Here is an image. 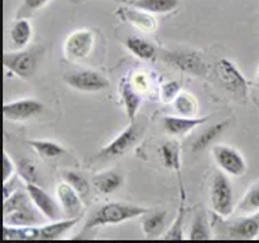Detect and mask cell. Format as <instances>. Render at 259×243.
Returning a JSON list of instances; mask_svg holds the SVG:
<instances>
[{
  "instance_id": "obj_1",
  "label": "cell",
  "mask_w": 259,
  "mask_h": 243,
  "mask_svg": "<svg viewBox=\"0 0 259 243\" xmlns=\"http://www.w3.org/2000/svg\"><path fill=\"white\" fill-rule=\"evenodd\" d=\"M148 211H150L148 208L133 205L127 202H107L103 206H100L98 211H95L90 219L87 220L84 231L107 227V225L122 224L129 220L143 217Z\"/></svg>"
},
{
  "instance_id": "obj_2",
  "label": "cell",
  "mask_w": 259,
  "mask_h": 243,
  "mask_svg": "<svg viewBox=\"0 0 259 243\" xmlns=\"http://www.w3.org/2000/svg\"><path fill=\"white\" fill-rule=\"evenodd\" d=\"M40 212L36 209L28 192L17 190L9 198L3 200V224L37 225Z\"/></svg>"
},
{
  "instance_id": "obj_3",
  "label": "cell",
  "mask_w": 259,
  "mask_h": 243,
  "mask_svg": "<svg viewBox=\"0 0 259 243\" xmlns=\"http://www.w3.org/2000/svg\"><path fill=\"white\" fill-rule=\"evenodd\" d=\"M210 206L215 216L228 219L235 211L233 189L228 175L222 171L215 172L210 183Z\"/></svg>"
},
{
  "instance_id": "obj_4",
  "label": "cell",
  "mask_w": 259,
  "mask_h": 243,
  "mask_svg": "<svg viewBox=\"0 0 259 243\" xmlns=\"http://www.w3.org/2000/svg\"><path fill=\"white\" fill-rule=\"evenodd\" d=\"M41 47H32L26 49H15L3 55V66L11 74L21 80H29L37 69L38 59L41 56Z\"/></svg>"
},
{
  "instance_id": "obj_5",
  "label": "cell",
  "mask_w": 259,
  "mask_h": 243,
  "mask_svg": "<svg viewBox=\"0 0 259 243\" xmlns=\"http://www.w3.org/2000/svg\"><path fill=\"white\" fill-rule=\"evenodd\" d=\"M214 221V228L217 231V236L226 239H250L256 238L259 235V213L247 215L241 219L233 221H224L222 217Z\"/></svg>"
},
{
  "instance_id": "obj_6",
  "label": "cell",
  "mask_w": 259,
  "mask_h": 243,
  "mask_svg": "<svg viewBox=\"0 0 259 243\" xmlns=\"http://www.w3.org/2000/svg\"><path fill=\"white\" fill-rule=\"evenodd\" d=\"M160 59L173 69L195 77H207L208 66L196 51H166Z\"/></svg>"
},
{
  "instance_id": "obj_7",
  "label": "cell",
  "mask_w": 259,
  "mask_h": 243,
  "mask_svg": "<svg viewBox=\"0 0 259 243\" xmlns=\"http://www.w3.org/2000/svg\"><path fill=\"white\" fill-rule=\"evenodd\" d=\"M211 156L220 171L232 178H240L247 172V161L239 150L226 144L211 146Z\"/></svg>"
},
{
  "instance_id": "obj_8",
  "label": "cell",
  "mask_w": 259,
  "mask_h": 243,
  "mask_svg": "<svg viewBox=\"0 0 259 243\" xmlns=\"http://www.w3.org/2000/svg\"><path fill=\"white\" fill-rule=\"evenodd\" d=\"M95 33L90 29H77L71 32L63 42L65 57L71 63H78L91 56L94 51Z\"/></svg>"
},
{
  "instance_id": "obj_9",
  "label": "cell",
  "mask_w": 259,
  "mask_h": 243,
  "mask_svg": "<svg viewBox=\"0 0 259 243\" xmlns=\"http://www.w3.org/2000/svg\"><path fill=\"white\" fill-rule=\"evenodd\" d=\"M63 81L71 89L82 93H99L110 86V81L106 75L90 69L71 71L63 77Z\"/></svg>"
},
{
  "instance_id": "obj_10",
  "label": "cell",
  "mask_w": 259,
  "mask_h": 243,
  "mask_svg": "<svg viewBox=\"0 0 259 243\" xmlns=\"http://www.w3.org/2000/svg\"><path fill=\"white\" fill-rule=\"evenodd\" d=\"M217 75L221 84L224 85L229 93L235 98H239L240 101H245L247 92H248V84L244 75L241 74L240 70L236 67L233 62L229 59H221L217 63Z\"/></svg>"
},
{
  "instance_id": "obj_11",
  "label": "cell",
  "mask_w": 259,
  "mask_h": 243,
  "mask_svg": "<svg viewBox=\"0 0 259 243\" xmlns=\"http://www.w3.org/2000/svg\"><path fill=\"white\" fill-rule=\"evenodd\" d=\"M139 137H140V127L135 122H131V125L125 130L121 131L111 142H109L107 145L103 146L99 150V153H98L96 157L103 160L121 157L136 144Z\"/></svg>"
},
{
  "instance_id": "obj_12",
  "label": "cell",
  "mask_w": 259,
  "mask_h": 243,
  "mask_svg": "<svg viewBox=\"0 0 259 243\" xmlns=\"http://www.w3.org/2000/svg\"><path fill=\"white\" fill-rule=\"evenodd\" d=\"M46 105L37 98H18L3 104V116L9 122H26L41 115Z\"/></svg>"
},
{
  "instance_id": "obj_13",
  "label": "cell",
  "mask_w": 259,
  "mask_h": 243,
  "mask_svg": "<svg viewBox=\"0 0 259 243\" xmlns=\"http://www.w3.org/2000/svg\"><path fill=\"white\" fill-rule=\"evenodd\" d=\"M25 190L28 192L30 200L33 202L41 216L48 220H58L62 216V206L59 201L47 193L37 183H25Z\"/></svg>"
},
{
  "instance_id": "obj_14",
  "label": "cell",
  "mask_w": 259,
  "mask_h": 243,
  "mask_svg": "<svg viewBox=\"0 0 259 243\" xmlns=\"http://www.w3.org/2000/svg\"><path fill=\"white\" fill-rule=\"evenodd\" d=\"M117 15L126 24L132 25L133 28L139 29L144 33L155 32L158 28V22H156L154 14L147 13L144 10L132 7V6L123 5L118 7Z\"/></svg>"
},
{
  "instance_id": "obj_15",
  "label": "cell",
  "mask_w": 259,
  "mask_h": 243,
  "mask_svg": "<svg viewBox=\"0 0 259 243\" xmlns=\"http://www.w3.org/2000/svg\"><path fill=\"white\" fill-rule=\"evenodd\" d=\"M118 90H119L121 103H122L127 119H129V122H135L137 112L140 111V107H142V93L135 88V85L132 84V80H131L129 75L123 77L121 80Z\"/></svg>"
},
{
  "instance_id": "obj_16",
  "label": "cell",
  "mask_w": 259,
  "mask_h": 243,
  "mask_svg": "<svg viewBox=\"0 0 259 243\" xmlns=\"http://www.w3.org/2000/svg\"><path fill=\"white\" fill-rule=\"evenodd\" d=\"M57 198L61 204L63 213H66L69 217H78L80 216L81 211L84 208L82 197L65 180L58 185Z\"/></svg>"
},
{
  "instance_id": "obj_17",
  "label": "cell",
  "mask_w": 259,
  "mask_h": 243,
  "mask_svg": "<svg viewBox=\"0 0 259 243\" xmlns=\"http://www.w3.org/2000/svg\"><path fill=\"white\" fill-rule=\"evenodd\" d=\"M207 122V117H188V116H165L163 117V127L170 136H185L189 131L195 130L198 126Z\"/></svg>"
},
{
  "instance_id": "obj_18",
  "label": "cell",
  "mask_w": 259,
  "mask_h": 243,
  "mask_svg": "<svg viewBox=\"0 0 259 243\" xmlns=\"http://www.w3.org/2000/svg\"><path fill=\"white\" fill-rule=\"evenodd\" d=\"M166 211H148L143 216L142 231L147 239H156L163 236L166 229Z\"/></svg>"
},
{
  "instance_id": "obj_19",
  "label": "cell",
  "mask_w": 259,
  "mask_h": 243,
  "mask_svg": "<svg viewBox=\"0 0 259 243\" xmlns=\"http://www.w3.org/2000/svg\"><path fill=\"white\" fill-rule=\"evenodd\" d=\"M33 37V28L29 18H15V22L10 29L11 47L14 49H25Z\"/></svg>"
},
{
  "instance_id": "obj_20",
  "label": "cell",
  "mask_w": 259,
  "mask_h": 243,
  "mask_svg": "<svg viewBox=\"0 0 259 243\" xmlns=\"http://www.w3.org/2000/svg\"><path fill=\"white\" fill-rule=\"evenodd\" d=\"M123 5L144 10L151 14H169L180 6L179 0H121Z\"/></svg>"
},
{
  "instance_id": "obj_21",
  "label": "cell",
  "mask_w": 259,
  "mask_h": 243,
  "mask_svg": "<svg viewBox=\"0 0 259 243\" xmlns=\"http://www.w3.org/2000/svg\"><path fill=\"white\" fill-rule=\"evenodd\" d=\"M80 217H69L63 220H51V223L40 227V239H52L62 238L63 235L69 232L77 223Z\"/></svg>"
},
{
  "instance_id": "obj_22",
  "label": "cell",
  "mask_w": 259,
  "mask_h": 243,
  "mask_svg": "<svg viewBox=\"0 0 259 243\" xmlns=\"http://www.w3.org/2000/svg\"><path fill=\"white\" fill-rule=\"evenodd\" d=\"M123 178L115 171H103L96 173L92 179L95 190L100 194H111L122 186Z\"/></svg>"
},
{
  "instance_id": "obj_23",
  "label": "cell",
  "mask_w": 259,
  "mask_h": 243,
  "mask_svg": "<svg viewBox=\"0 0 259 243\" xmlns=\"http://www.w3.org/2000/svg\"><path fill=\"white\" fill-rule=\"evenodd\" d=\"M125 47L133 56H136L140 60H151L156 56V48L151 41L146 38L137 37V36H129L125 40Z\"/></svg>"
},
{
  "instance_id": "obj_24",
  "label": "cell",
  "mask_w": 259,
  "mask_h": 243,
  "mask_svg": "<svg viewBox=\"0 0 259 243\" xmlns=\"http://www.w3.org/2000/svg\"><path fill=\"white\" fill-rule=\"evenodd\" d=\"M5 240H33L40 239V227L37 225L3 224Z\"/></svg>"
},
{
  "instance_id": "obj_25",
  "label": "cell",
  "mask_w": 259,
  "mask_h": 243,
  "mask_svg": "<svg viewBox=\"0 0 259 243\" xmlns=\"http://www.w3.org/2000/svg\"><path fill=\"white\" fill-rule=\"evenodd\" d=\"M159 157L167 169L180 172L181 169V152L179 144L176 142H165L159 146Z\"/></svg>"
},
{
  "instance_id": "obj_26",
  "label": "cell",
  "mask_w": 259,
  "mask_h": 243,
  "mask_svg": "<svg viewBox=\"0 0 259 243\" xmlns=\"http://www.w3.org/2000/svg\"><path fill=\"white\" fill-rule=\"evenodd\" d=\"M228 126H229V120L220 122V123L214 125V126H211L210 129H207V130L203 131L202 134H200L196 140L193 141V152H200V150L208 148V146L211 145L212 142L217 140L218 137L221 136L222 133L228 129Z\"/></svg>"
},
{
  "instance_id": "obj_27",
  "label": "cell",
  "mask_w": 259,
  "mask_h": 243,
  "mask_svg": "<svg viewBox=\"0 0 259 243\" xmlns=\"http://www.w3.org/2000/svg\"><path fill=\"white\" fill-rule=\"evenodd\" d=\"M175 111L181 116L195 117L199 111V103L196 97L188 92H180L179 96L173 101Z\"/></svg>"
},
{
  "instance_id": "obj_28",
  "label": "cell",
  "mask_w": 259,
  "mask_h": 243,
  "mask_svg": "<svg viewBox=\"0 0 259 243\" xmlns=\"http://www.w3.org/2000/svg\"><path fill=\"white\" fill-rule=\"evenodd\" d=\"M29 145L32 146L40 157L46 160L57 159L61 157L62 154L66 153V149L54 141H47V140H36V141H29Z\"/></svg>"
},
{
  "instance_id": "obj_29",
  "label": "cell",
  "mask_w": 259,
  "mask_h": 243,
  "mask_svg": "<svg viewBox=\"0 0 259 243\" xmlns=\"http://www.w3.org/2000/svg\"><path fill=\"white\" fill-rule=\"evenodd\" d=\"M237 211L245 216L259 213V180L247 190L237 205Z\"/></svg>"
},
{
  "instance_id": "obj_30",
  "label": "cell",
  "mask_w": 259,
  "mask_h": 243,
  "mask_svg": "<svg viewBox=\"0 0 259 243\" xmlns=\"http://www.w3.org/2000/svg\"><path fill=\"white\" fill-rule=\"evenodd\" d=\"M187 209H185V192L181 189V202H180L179 213L176 216L175 221L170 225L169 231H166L162 238L163 239H184V221Z\"/></svg>"
},
{
  "instance_id": "obj_31",
  "label": "cell",
  "mask_w": 259,
  "mask_h": 243,
  "mask_svg": "<svg viewBox=\"0 0 259 243\" xmlns=\"http://www.w3.org/2000/svg\"><path fill=\"white\" fill-rule=\"evenodd\" d=\"M211 238V229L208 227L207 219L204 212L199 211L195 216V219L191 225V232H189V239H210Z\"/></svg>"
},
{
  "instance_id": "obj_32",
  "label": "cell",
  "mask_w": 259,
  "mask_h": 243,
  "mask_svg": "<svg viewBox=\"0 0 259 243\" xmlns=\"http://www.w3.org/2000/svg\"><path fill=\"white\" fill-rule=\"evenodd\" d=\"M62 178H63L65 182L69 183V185H70L82 198L90 194V182H88L81 173L75 172V171H63V172H62Z\"/></svg>"
},
{
  "instance_id": "obj_33",
  "label": "cell",
  "mask_w": 259,
  "mask_h": 243,
  "mask_svg": "<svg viewBox=\"0 0 259 243\" xmlns=\"http://www.w3.org/2000/svg\"><path fill=\"white\" fill-rule=\"evenodd\" d=\"M17 175L22 179L25 183H37L38 171L36 164L29 159L17 160Z\"/></svg>"
},
{
  "instance_id": "obj_34",
  "label": "cell",
  "mask_w": 259,
  "mask_h": 243,
  "mask_svg": "<svg viewBox=\"0 0 259 243\" xmlns=\"http://www.w3.org/2000/svg\"><path fill=\"white\" fill-rule=\"evenodd\" d=\"M51 0H24L22 5L19 6L17 18H30L34 13L41 10L44 6H47Z\"/></svg>"
},
{
  "instance_id": "obj_35",
  "label": "cell",
  "mask_w": 259,
  "mask_h": 243,
  "mask_svg": "<svg viewBox=\"0 0 259 243\" xmlns=\"http://www.w3.org/2000/svg\"><path fill=\"white\" fill-rule=\"evenodd\" d=\"M180 92H181V85L177 81H169L160 86L159 97L163 103H173Z\"/></svg>"
},
{
  "instance_id": "obj_36",
  "label": "cell",
  "mask_w": 259,
  "mask_h": 243,
  "mask_svg": "<svg viewBox=\"0 0 259 243\" xmlns=\"http://www.w3.org/2000/svg\"><path fill=\"white\" fill-rule=\"evenodd\" d=\"M15 173H17V163H14V160L11 159L10 154L5 150L3 152V183L14 178Z\"/></svg>"
},
{
  "instance_id": "obj_37",
  "label": "cell",
  "mask_w": 259,
  "mask_h": 243,
  "mask_svg": "<svg viewBox=\"0 0 259 243\" xmlns=\"http://www.w3.org/2000/svg\"><path fill=\"white\" fill-rule=\"evenodd\" d=\"M19 189V182L18 179L15 178H11L10 180H7V182L3 183V200H6V198H9L13 193H15L17 190Z\"/></svg>"
},
{
  "instance_id": "obj_38",
  "label": "cell",
  "mask_w": 259,
  "mask_h": 243,
  "mask_svg": "<svg viewBox=\"0 0 259 243\" xmlns=\"http://www.w3.org/2000/svg\"><path fill=\"white\" fill-rule=\"evenodd\" d=\"M256 80H258L259 82V67H258V70H256Z\"/></svg>"
}]
</instances>
